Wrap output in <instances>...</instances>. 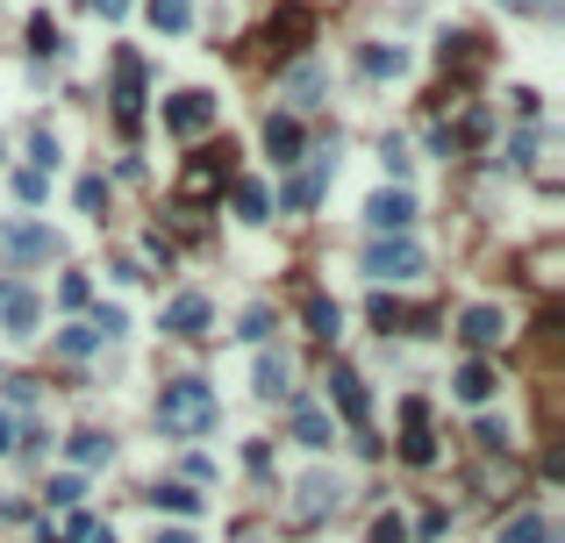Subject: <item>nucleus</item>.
Here are the masks:
<instances>
[{
    "instance_id": "22",
    "label": "nucleus",
    "mask_w": 565,
    "mask_h": 543,
    "mask_svg": "<svg viewBox=\"0 0 565 543\" xmlns=\"http://www.w3.org/2000/svg\"><path fill=\"white\" fill-rule=\"evenodd\" d=\"M51 351L58 357H93V351H101V337H93V323H72V329H58V337H51Z\"/></svg>"
},
{
    "instance_id": "33",
    "label": "nucleus",
    "mask_w": 565,
    "mask_h": 543,
    "mask_svg": "<svg viewBox=\"0 0 565 543\" xmlns=\"http://www.w3.org/2000/svg\"><path fill=\"white\" fill-rule=\"evenodd\" d=\"M86 301H93L86 272H65V279H58V307H86Z\"/></svg>"
},
{
    "instance_id": "19",
    "label": "nucleus",
    "mask_w": 565,
    "mask_h": 543,
    "mask_svg": "<svg viewBox=\"0 0 565 543\" xmlns=\"http://www.w3.org/2000/svg\"><path fill=\"white\" fill-rule=\"evenodd\" d=\"M65 451H72V465H108L115 458V437H108V429H79Z\"/></svg>"
},
{
    "instance_id": "34",
    "label": "nucleus",
    "mask_w": 565,
    "mask_h": 543,
    "mask_svg": "<svg viewBox=\"0 0 565 543\" xmlns=\"http://www.w3.org/2000/svg\"><path fill=\"white\" fill-rule=\"evenodd\" d=\"M473 58H480V36H444V65H473Z\"/></svg>"
},
{
    "instance_id": "40",
    "label": "nucleus",
    "mask_w": 565,
    "mask_h": 543,
    "mask_svg": "<svg viewBox=\"0 0 565 543\" xmlns=\"http://www.w3.org/2000/svg\"><path fill=\"white\" fill-rule=\"evenodd\" d=\"M480 451H508V429H501L494 415H487V422H480Z\"/></svg>"
},
{
    "instance_id": "26",
    "label": "nucleus",
    "mask_w": 565,
    "mask_h": 543,
    "mask_svg": "<svg viewBox=\"0 0 565 543\" xmlns=\"http://www.w3.org/2000/svg\"><path fill=\"white\" fill-rule=\"evenodd\" d=\"M29 51L36 58H58V51H65V29H58L51 15H29Z\"/></svg>"
},
{
    "instance_id": "32",
    "label": "nucleus",
    "mask_w": 565,
    "mask_h": 543,
    "mask_svg": "<svg viewBox=\"0 0 565 543\" xmlns=\"http://www.w3.org/2000/svg\"><path fill=\"white\" fill-rule=\"evenodd\" d=\"M29 157H36L29 172H43V179H51V165H58V136H51V129H36V136H29Z\"/></svg>"
},
{
    "instance_id": "5",
    "label": "nucleus",
    "mask_w": 565,
    "mask_h": 543,
    "mask_svg": "<svg viewBox=\"0 0 565 543\" xmlns=\"http://www.w3.org/2000/svg\"><path fill=\"white\" fill-rule=\"evenodd\" d=\"M36 323H43V301L22 279H0V329L8 337H36Z\"/></svg>"
},
{
    "instance_id": "35",
    "label": "nucleus",
    "mask_w": 565,
    "mask_h": 543,
    "mask_svg": "<svg viewBox=\"0 0 565 543\" xmlns=\"http://www.w3.org/2000/svg\"><path fill=\"white\" fill-rule=\"evenodd\" d=\"M79 207H86V215H101V207H108V179H101V172H86V179H79Z\"/></svg>"
},
{
    "instance_id": "7",
    "label": "nucleus",
    "mask_w": 565,
    "mask_h": 543,
    "mask_svg": "<svg viewBox=\"0 0 565 543\" xmlns=\"http://www.w3.org/2000/svg\"><path fill=\"white\" fill-rule=\"evenodd\" d=\"M208 323H215L208 293H179V301L165 307V337H179V343H201V337H208Z\"/></svg>"
},
{
    "instance_id": "36",
    "label": "nucleus",
    "mask_w": 565,
    "mask_h": 543,
    "mask_svg": "<svg viewBox=\"0 0 565 543\" xmlns=\"http://www.w3.org/2000/svg\"><path fill=\"white\" fill-rule=\"evenodd\" d=\"M15 193H22V207H43L51 179H43V172H15Z\"/></svg>"
},
{
    "instance_id": "21",
    "label": "nucleus",
    "mask_w": 565,
    "mask_h": 543,
    "mask_svg": "<svg viewBox=\"0 0 565 543\" xmlns=\"http://www.w3.org/2000/svg\"><path fill=\"white\" fill-rule=\"evenodd\" d=\"M359 65L373 72V79H401V72H409V58H401V43H394V51H387V43H365Z\"/></svg>"
},
{
    "instance_id": "15",
    "label": "nucleus",
    "mask_w": 565,
    "mask_h": 543,
    "mask_svg": "<svg viewBox=\"0 0 565 543\" xmlns=\"http://www.w3.org/2000/svg\"><path fill=\"white\" fill-rule=\"evenodd\" d=\"M301 323H309V337H315V343H337V329H343V307L329 301V293H309V301H301Z\"/></svg>"
},
{
    "instance_id": "37",
    "label": "nucleus",
    "mask_w": 565,
    "mask_h": 543,
    "mask_svg": "<svg viewBox=\"0 0 565 543\" xmlns=\"http://www.w3.org/2000/svg\"><path fill=\"white\" fill-rule=\"evenodd\" d=\"M79 493H86L79 472H58V479H51V501H58V508H79Z\"/></svg>"
},
{
    "instance_id": "30",
    "label": "nucleus",
    "mask_w": 565,
    "mask_h": 543,
    "mask_svg": "<svg viewBox=\"0 0 565 543\" xmlns=\"http://www.w3.org/2000/svg\"><path fill=\"white\" fill-rule=\"evenodd\" d=\"M287 93H293L301 108H315V93H323V72H315V65H301V72L287 79Z\"/></svg>"
},
{
    "instance_id": "23",
    "label": "nucleus",
    "mask_w": 565,
    "mask_h": 543,
    "mask_svg": "<svg viewBox=\"0 0 565 543\" xmlns=\"http://www.w3.org/2000/svg\"><path fill=\"white\" fill-rule=\"evenodd\" d=\"M494 543H551V522H544V515H508Z\"/></svg>"
},
{
    "instance_id": "2",
    "label": "nucleus",
    "mask_w": 565,
    "mask_h": 543,
    "mask_svg": "<svg viewBox=\"0 0 565 543\" xmlns=\"http://www.w3.org/2000/svg\"><path fill=\"white\" fill-rule=\"evenodd\" d=\"M58 257V229L51 222H0V265H51Z\"/></svg>"
},
{
    "instance_id": "20",
    "label": "nucleus",
    "mask_w": 565,
    "mask_h": 543,
    "mask_svg": "<svg viewBox=\"0 0 565 543\" xmlns=\"http://www.w3.org/2000/svg\"><path fill=\"white\" fill-rule=\"evenodd\" d=\"M287 351H258V393H265V401H279V393H287Z\"/></svg>"
},
{
    "instance_id": "47",
    "label": "nucleus",
    "mask_w": 565,
    "mask_h": 543,
    "mask_svg": "<svg viewBox=\"0 0 565 543\" xmlns=\"http://www.w3.org/2000/svg\"><path fill=\"white\" fill-rule=\"evenodd\" d=\"M508 8H530V0H508Z\"/></svg>"
},
{
    "instance_id": "18",
    "label": "nucleus",
    "mask_w": 565,
    "mask_h": 543,
    "mask_svg": "<svg viewBox=\"0 0 565 543\" xmlns=\"http://www.w3.org/2000/svg\"><path fill=\"white\" fill-rule=\"evenodd\" d=\"M451 387H459V401L480 407V401H494L501 379H494V365H480V357H473V365H459V379H451Z\"/></svg>"
},
{
    "instance_id": "31",
    "label": "nucleus",
    "mask_w": 565,
    "mask_h": 543,
    "mask_svg": "<svg viewBox=\"0 0 565 543\" xmlns=\"http://www.w3.org/2000/svg\"><path fill=\"white\" fill-rule=\"evenodd\" d=\"M86 323H93V337L108 343V337H122V329H129V315H122V307H108V301H101V307H93V315H86Z\"/></svg>"
},
{
    "instance_id": "3",
    "label": "nucleus",
    "mask_w": 565,
    "mask_h": 543,
    "mask_svg": "<svg viewBox=\"0 0 565 543\" xmlns=\"http://www.w3.org/2000/svg\"><path fill=\"white\" fill-rule=\"evenodd\" d=\"M365 272H373L379 287H387V279H415V272H423V251H415L409 237H379L373 251H365Z\"/></svg>"
},
{
    "instance_id": "43",
    "label": "nucleus",
    "mask_w": 565,
    "mask_h": 543,
    "mask_svg": "<svg viewBox=\"0 0 565 543\" xmlns=\"http://www.w3.org/2000/svg\"><path fill=\"white\" fill-rule=\"evenodd\" d=\"M93 8H101L108 22H115V15H129V0H93Z\"/></svg>"
},
{
    "instance_id": "29",
    "label": "nucleus",
    "mask_w": 565,
    "mask_h": 543,
    "mask_svg": "<svg viewBox=\"0 0 565 543\" xmlns=\"http://www.w3.org/2000/svg\"><path fill=\"white\" fill-rule=\"evenodd\" d=\"M373 323H379V329H409V323H423V315H409V307L387 301V293H373Z\"/></svg>"
},
{
    "instance_id": "9",
    "label": "nucleus",
    "mask_w": 565,
    "mask_h": 543,
    "mask_svg": "<svg viewBox=\"0 0 565 543\" xmlns=\"http://www.w3.org/2000/svg\"><path fill=\"white\" fill-rule=\"evenodd\" d=\"M329 407H343V422H351V429H365V422H373V401H365V379L351 372V365H337V372H329Z\"/></svg>"
},
{
    "instance_id": "27",
    "label": "nucleus",
    "mask_w": 565,
    "mask_h": 543,
    "mask_svg": "<svg viewBox=\"0 0 565 543\" xmlns=\"http://www.w3.org/2000/svg\"><path fill=\"white\" fill-rule=\"evenodd\" d=\"M237 215L243 222H265V215H273V193L258 187V179H237Z\"/></svg>"
},
{
    "instance_id": "41",
    "label": "nucleus",
    "mask_w": 565,
    "mask_h": 543,
    "mask_svg": "<svg viewBox=\"0 0 565 543\" xmlns=\"http://www.w3.org/2000/svg\"><path fill=\"white\" fill-rule=\"evenodd\" d=\"M86 536H93V515H79V508H72V522H65V543H86Z\"/></svg>"
},
{
    "instance_id": "11",
    "label": "nucleus",
    "mask_w": 565,
    "mask_h": 543,
    "mask_svg": "<svg viewBox=\"0 0 565 543\" xmlns=\"http://www.w3.org/2000/svg\"><path fill=\"white\" fill-rule=\"evenodd\" d=\"M337 501H343V487H337L329 472H309L301 487H293V515H301V522H323V515L337 508Z\"/></svg>"
},
{
    "instance_id": "44",
    "label": "nucleus",
    "mask_w": 565,
    "mask_h": 543,
    "mask_svg": "<svg viewBox=\"0 0 565 543\" xmlns=\"http://www.w3.org/2000/svg\"><path fill=\"white\" fill-rule=\"evenodd\" d=\"M158 543H193V536H187V529H158Z\"/></svg>"
},
{
    "instance_id": "17",
    "label": "nucleus",
    "mask_w": 565,
    "mask_h": 543,
    "mask_svg": "<svg viewBox=\"0 0 565 543\" xmlns=\"http://www.w3.org/2000/svg\"><path fill=\"white\" fill-rule=\"evenodd\" d=\"M223 179H229V143H223V151H208V157H193V172H187V193L201 201V193H215Z\"/></svg>"
},
{
    "instance_id": "10",
    "label": "nucleus",
    "mask_w": 565,
    "mask_h": 543,
    "mask_svg": "<svg viewBox=\"0 0 565 543\" xmlns=\"http://www.w3.org/2000/svg\"><path fill=\"white\" fill-rule=\"evenodd\" d=\"M165 129H172V136L215 129V101H208V93H172V101H165Z\"/></svg>"
},
{
    "instance_id": "25",
    "label": "nucleus",
    "mask_w": 565,
    "mask_h": 543,
    "mask_svg": "<svg viewBox=\"0 0 565 543\" xmlns=\"http://www.w3.org/2000/svg\"><path fill=\"white\" fill-rule=\"evenodd\" d=\"M193 22V0H151V29H165V36H179Z\"/></svg>"
},
{
    "instance_id": "12",
    "label": "nucleus",
    "mask_w": 565,
    "mask_h": 543,
    "mask_svg": "<svg viewBox=\"0 0 565 543\" xmlns=\"http://www.w3.org/2000/svg\"><path fill=\"white\" fill-rule=\"evenodd\" d=\"M365 222H373L379 237H401V229L415 222V201H409L401 187H387V193H373V201H365Z\"/></svg>"
},
{
    "instance_id": "45",
    "label": "nucleus",
    "mask_w": 565,
    "mask_h": 543,
    "mask_svg": "<svg viewBox=\"0 0 565 543\" xmlns=\"http://www.w3.org/2000/svg\"><path fill=\"white\" fill-rule=\"evenodd\" d=\"M36 543H65V536H58V529H36Z\"/></svg>"
},
{
    "instance_id": "6",
    "label": "nucleus",
    "mask_w": 565,
    "mask_h": 543,
    "mask_svg": "<svg viewBox=\"0 0 565 543\" xmlns=\"http://www.w3.org/2000/svg\"><path fill=\"white\" fill-rule=\"evenodd\" d=\"M329 172H337V157H309V165H301L287 187H279V207H287V215L315 207V201H323V187H329Z\"/></svg>"
},
{
    "instance_id": "46",
    "label": "nucleus",
    "mask_w": 565,
    "mask_h": 543,
    "mask_svg": "<svg viewBox=\"0 0 565 543\" xmlns=\"http://www.w3.org/2000/svg\"><path fill=\"white\" fill-rule=\"evenodd\" d=\"M86 543H115V529H93V536H86Z\"/></svg>"
},
{
    "instance_id": "48",
    "label": "nucleus",
    "mask_w": 565,
    "mask_h": 543,
    "mask_svg": "<svg viewBox=\"0 0 565 543\" xmlns=\"http://www.w3.org/2000/svg\"><path fill=\"white\" fill-rule=\"evenodd\" d=\"M537 8H551V0H537Z\"/></svg>"
},
{
    "instance_id": "38",
    "label": "nucleus",
    "mask_w": 565,
    "mask_h": 543,
    "mask_svg": "<svg viewBox=\"0 0 565 543\" xmlns=\"http://www.w3.org/2000/svg\"><path fill=\"white\" fill-rule=\"evenodd\" d=\"M373 543H409V522H401V515H379V522H373Z\"/></svg>"
},
{
    "instance_id": "16",
    "label": "nucleus",
    "mask_w": 565,
    "mask_h": 543,
    "mask_svg": "<svg viewBox=\"0 0 565 543\" xmlns=\"http://www.w3.org/2000/svg\"><path fill=\"white\" fill-rule=\"evenodd\" d=\"M265 151H273L279 165H301V122L293 115H265Z\"/></svg>"
},
{
    "instance_id": "14",
    "label": "nucleus",
    "mask_w": 565,
    "mask_h": 543,
    "mask_svg": "<svg viewBox=\"0 0 565 543\" xmlns=\"http://www.w3.org/2000/svg\"><path fill=\"white\" fill-rule=\"evenodd\" d=\"M459 337L473 343V351H494V343L508 337V323H501V307L480 301V307H465V315H459Z\"/></svg>"
},
{
    "instance_id": "28",
    "label": "nucleus",
    "mask_w": 565,
    "mask_h": 543,
    "mask_svg": "<svg viewBox=\"0 0 565 543\" xmlns=\"http://www.w3.org/2000/svg\"><path fill=\"white\" fill-rule=\"evenodd\" d=\"M151 501H158V508H172V515H201V508H208V501H201L193 487H158Z\"/></svg>"
},
{
    "instance_id": "13",
    "label": "nucleus",
    "mask_w": 565,
    "mask_h": 543,
    "mask_svg": "<svg viewBox=\"0 0 565 543\" xmlns=\"http://www.w3.org/2000/svg\"><path fill=\"white\" fill-rule=\"evenodd\" d=\"M287 429H293V443H309V451H329V443H337V429H329V415L315 401H287Z\"/></svg>"
},
{
    "instance_id": "39",
    "label": "nucleus",
    "mask_w": 565,
    "mask_h": 543,
    "mask_svg": "<svg viewBox=\"0 0 565 543\" xmlns=\"http://www.w3.org/2000/svg\"><path fill=\"white\" fill-rule=\"evenodd\" d=\"M243 337H251V343L273 337V307H251V315H243Z\"/></svg>"
},
{
    "instance_id": "1",
    "label": "nucleus",
    "mask_w": 565,
    "mask_h": 543,
    "mask_svg": "<svg viewBox=\"0 0 565 543\" xmlns=\"http://www.w3.org/2000/svg\"><path fill=\"white\" fill-rule=\"evenodd\" d=\"M215 422H223V401H215L208 379H165V393H158V429L165 437H208Z\"/></svg>"
},
{
    "instance_id": "8",
    "label": "nucleus",
    "mask_w": 565,
    "mask_h": 543,
    "mask_svg": "<svg viewBox=\"0 0 565 543\" xmlns=\"http://www.w3.org/2000/svg\"><path fill=\"white\" fill-rule=\"evenodd\" d=\"M401 458L437 465V437H429V407L423 401H401Z\"/></svg>"
},
{
    "instance_id": "24",
    "label": "nucleus",
    "mask_w": 565,
    "mask_h": 543,
    "mask_svg": "<svg viewBox=\"0 0 565 543\" xmlns=\"http://www.w3.org/2000/svg\"><path fill=\"white\" fill-rule=\"evenodd\" d=\"M301 36H309V8H287V15H273V43H279V51H301Z\"/></svg>"
},
{
    "instance_id": "42",
    "label": "nucleus",
    "mask_w": 565,
    "mask_h": 543,
    "mask_svg": "<svg viewBox=\"0 0 565 543\" xmlns=\"http://www.w3.org/2000/svg\"><path fill=\"white\" fill-rule=\"evenodd\" d=\"M8 451H15V422H8V415H0V458H8Z\"/></svg>"
},
{
    "instance_id": "4",
    "label": "nucleus",
    "mask_w": 565,
    "mask_h": 543,
    "mask_svg": "<svg viewBox=\"0 0 565 543\" xmlns=\"http://www.w3.org/2000/svg\"><path fill=\"white\" fill-rule=\"evenodd\" d=\"M137 115H143V58L115 51V122L122 129H137Z\"/></svg>"
}]
</instances>
